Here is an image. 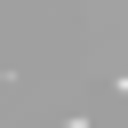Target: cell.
<instances>
[{"instance_id":"cell-1","label":"cell","mask_w":128,"mask_h":128,"mask_svg":"<svg viewBox=\"0 0 128 128\" xmlns=\"http://www.w3.org/2000/svg\"><path fill=\"white\" fill-rule=\"evenodd\" d=\"M120 88H128V80H120Z\"/></svg>"}]
</instances>
